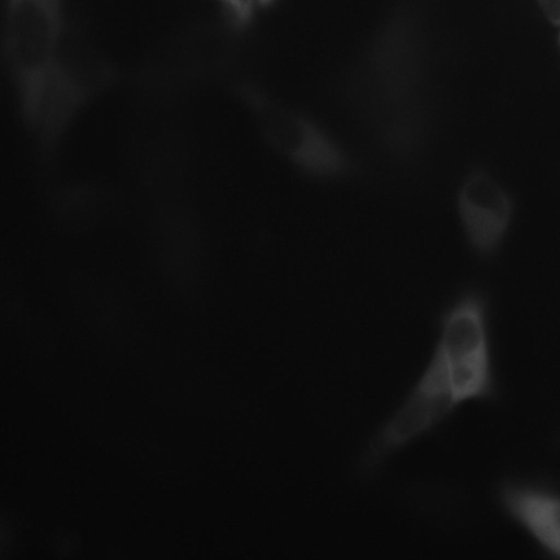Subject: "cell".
<instances>
[{
    "mask_svg": "<svg viewBox=\"0 0 560 560\" xmlns=\"http://www.w3.org/2000/svg\"><path fill=\"white\" fill-rule=\"evenodd\" d=\"M492 388L486 301L469 292L443 314L424 370L370 442L364 465L373 468L446 419L459 405Z\"/></svg>",
    "mask_w": 560,
    "mask_h": 560,
    "instance_id": "1",
    "label": "cell"
},
{
    "mask_svg": "<svg viewBox=\"0 0 560 560\" xmlns=\"http://www.w3.org/2000/svg\"><path fill=\"white\" fill-rule=\"evenodd\" d=\"M546 16L553 23L560 24V0H538Z\"/></svg>",
    "mask_w": 560,
    "mask_h": 560,
    "instance_id": "7",
    "label": "cell"
},
{
    "mask_svg": "<svg viewBox=\"0 0 560 560\" xmlns=\"http://www.w3.org/2000/svg\"><path fill=\"white\" fill-rule=\"evenodd\" d=\"M250 100L267 142L303 172L334 177L349 170L345 152L315 122L265 97Z\"/></svg>",
    "mask_w": 560,
    "mask_h": 560,
    "instance_id": "3",
    "label": "cell"
},
{
    "mask_svg": "<svg viewBox=\"0 0 560 560\" xmlns=\"http://www.w3.org/2000/svg\"><path fill=\"white\" fill-rule=\"evenodd\" d=\"M459 219L470 246L493 254L510 228L514 205L506 189L488 172L471 171L457 192Z\"/></svg>",
    "mask_w": 560,
    "mask_h": 560,
    "instance_id": "4",
    "label": "cell"
},
{
    "mask_svg": "<svg viewBox=\"0 0 560 560\" xmlns=\"http://www.w3.org/2000/svg\"><path fill=\"white\" fill-rule=\"evenodd\" d=\"M63 4L65 0H4L3 55L30 120L66 34Z\"/></svg>",
    "mask_w": 560,
    "mask_h": 560,
    "instance_id": "2",
    "label": "cell"
},
{
    "mask_svg": "<svg viewBox=\"0 0 560 560\" xmlns=\"http://www.w3.org/2000/svg\"><path fill=\"white\" fill-rule=\"evenodd\" d=\"M272 0H217L228 20L235 26L249 23Z\"/></svg>",
    "mask_w": 560,
    "mask_h": 560,
    "instance_id": "6",
    "label": "cell"
},
{
    "mask_svg": "<svg viewBox=\"0 0 560 560\" xmlns=\"http://www.w3.org/2000/svg\"><path fill=\"white\" fill-rule=\"evenodd\" d=\"M509 513L551 555L560 558V497L528 487H508Z\"/></svg>",
    "mask_w": 560,
    "mask_h": 560,
    "instance_id": "5",
    "label": "cell"
}]
</instances>
